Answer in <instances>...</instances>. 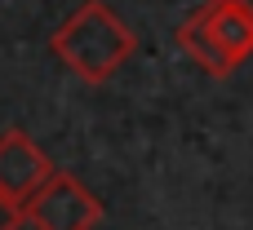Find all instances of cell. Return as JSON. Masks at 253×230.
Returning a JSON list of instances; mask_svg holds the SVG:
<instances>
[{"label":"cell","mask_w":253,"mask_h":230,"mask_svg":"<svg viewBox=\"0 0 253 230\" xmlns=\"http://www.w3.org/2000/svg\"><path fill=\"white\" fill-rule=\"evenodd\" d=\"M27 222L36 230H93L102 222V199L71 173H53L44 191L27 204Z\"/></svg>","instance_id":"3"},{"label":"cell","mask_w":253,"mask_h":230,"mask_svg":"<svg viewBox=\"0 0 253 230\" xmlns=\"http://www.w3.org/2000/svg\"><path fill=\"white\" fill-rule=\"evenodd\" d=\"M49 53L84 84H107L138 53V31L107 0H80V9L53 27Z\"/></svg>","instance_id":"1"},{"label":"cell","mask_w":253,"mask_h":230,"mask_svg":"<svg viewBox=\"0 0 253 230\" xmlns=\"http://www.w3.org/2000/svg\"><path fill=\"white\" fill-rule=\"evenodd\" d=\"M178 49L213 80L236 75L253 58V0H205L178 27Z\"/></svg>","instance_id":"2"},{"label":"cell","mask_w":253,"mask_h":230,"mask_svg":"<svg viewBox=\"0 0 253 230\" xmlns=\"http://www.w3.org/2000/svg\"><path fill=\"white\" fill-rule=\"evenodd\" d=\"M27 222V204L13 195H0V230H18Z\"/></svg>","instance_id":"5"},{"label":"cell","mask_w":253,"mask_h":230,"mask_svg":"<svg viewBox=\"0 0 253 230\" xmlns=\"http://www.w3.org/2000/svg\"><path fill=\"white\" fill-rule=\"evenodd\" d=\"M53 173H58L53 160H49L22 129L0 133V195H13V199L31 204V199L44 191V182H49Z\"/></svg>","instance_id":"4"}]
</instances>
